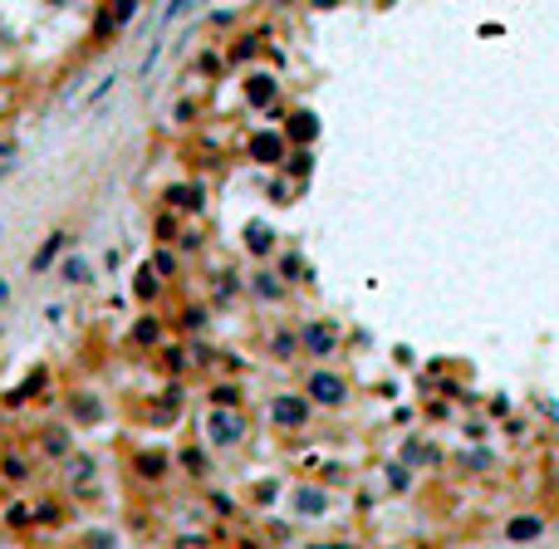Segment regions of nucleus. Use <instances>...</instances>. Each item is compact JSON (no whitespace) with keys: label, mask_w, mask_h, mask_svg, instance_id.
Returning a JSON list of instances; mask_svg holds the SVG:
<instances>
[{"label":"nucleus","mask_w":559,"mask_h":549,"mask_svg":"<svg viewBox=\"0 0 559 549\" xmlns=\"http://www.w3.org/2000/svg\"><path fill=\"white\" fill-rule=\"evenodd\" d=\"M310 397H319V402H344V378H339V373H310Z\"/></svg>","instance_id":"f257e3e1"},{"label":"nucleus","mask_w":559,"mask_h":549,"mask_svg":"<svg viewBox=\"0 0 559 549\" xmlns=\"http://www.w3.org/2000/svg\"><path fill=\"white\" fill-rule=\"evenodd\" d=\"M275 417H280V422H300V417H305V402H295V397H280V402H275Z\"/></svg>","instance_id":"f03ea898"},{"label":"nucleus","mask_w":559,"mask_h":549,"mask_svg":"<svg viewBox=\"0 0 559 549\" xmlns=\"http://www.w3.org/2000/svg\"><path fill=\"white\" fill-rule=\"evenodd\" d=\"M211 432H216V441H235V432H240V422H235V417H226V422L216 417V422H211Z\"/></svg>","instance_id":"7ed1b4c3"},{"label":"nucleus","mask_w":559,"mask_h":549,"mask_svg":"<svg viewBox=\"0 0 559 549\" xmlns=\"http://www.w3.org/2000/svg\"><path fill=\"white\" fill-rule=\"evenodd\" d=\"M530 534H539V520H515L510 525V539H530Z\"/></svg>","instance_id":"20e7f679"}]
</instances>
